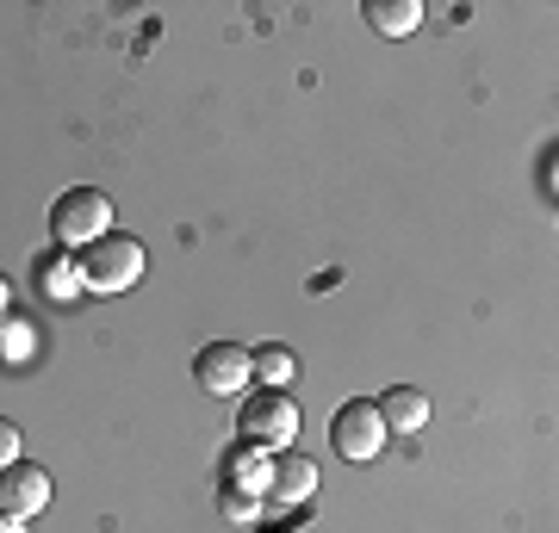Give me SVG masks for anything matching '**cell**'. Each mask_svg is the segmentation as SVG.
<instances>
[{
    "instance_id": "cell-1",
    "label": "cell",
    "mask_w": 559,
    "mask_h": 533,
    "mask_svg": "<svg viewBox=\"0 0 559 533\" xmlns=\"http://www.w3.org/2000/svg\"><path fill=\"white\" fill-rule=\"evenodd\" d=\"M143 267H150V255H143L138 237H100L94 249H81V292H131L143 279Z\"/></svg>"
},
{
    "instance_id": "cell-2",
    "label": "cell",
    "mask_w": 559,
    "mask_h": 533,
    "mask_svg": "<svg viewBox=\"0 0 559 533\" xmlns=\"http://www.w3.org/2000/svg\"><path fill=\"white\" fill-rule=\"evenodd\" d=\"M50 230H57V242L69 255L94 249L100 237H112V198H106L100 186H69V193L50 205Z\"/></svg>"
},
{
    "instance_id": "cell-3",
    "label": "cell",
    "mask_w": 559,
    "mask_h": 533,
    "mask_svg": "<svg viewBox=\"0 0 559 533\" xmlns=\"http://www.w3.org/2000/svg\"><path fill=\"white\" fill-rule=\"evenodd\" d=\"M237 435H242V447H255V453L293 447V440H299V403L286 391H255L237 415Z\"/></svg>"
},
{
    "instance_id": "cell-4",
    "label": "cell",
    "mask_w": 559,
    "mask_h": 533,
    "mask_svg": "<svg viewBox=\"0 0 559 533\" xmlns=\"http://www.w3.org/2000/svg\"><path fill=\"white\" fill-rule=\"evenodd\" d=\"M330 447H336L342 459H355V465H367V459L385 453V415L380 403H342L336 422H330Z\"/></svg>"
},
{
    "instance_id": "cell-5",
    "label": "cell",
    "mask_w": 559,
    "mask_h": 533,
    "mask_svg": "<svg viewBox=\"0 0 559 533\" xmlns=\"http://www.w3.org/2000/svg\"><path fill=\"white\" fill-rule=\"evenodd\" d=\"M193 373H200V385L212 397H237V391H249V378H255V354H249L242 341H212V348H200Z\"/></svg>"
},
{
    "instance_id": "cell-6",
    "label": "cell",
    "mask_w": 559,
    "mask_h": 533,
    "mask_svg": "<svg viewBox=\"0 0 559 533\" xmlns=\"http://www.w3.org/2000/svg\"><path fill=\"white\" fill-rule=\"evenodd\" d=\"M44 502H50V472H38V465H7L0 472V514L7 521H32Z\"/></svg>"
},
{
    "instance_id": "cell-7",
    "label": "cell",
    "mask_w": 559,
    "mask_h": 533,
    "mask_svg": "<svg viewBox=\"0 0 559 533\" xmlns=\"http://www.w3.org/2000/svg\"><path fill=\"white\" fill-rule=\"evenodd\" d=\"M380 415H385V435H417L423 422H429V397L411 391V385H392L380 397Z\"/></svg>"
},
{
    "instance_id": "cell-8",
    "label": "cell",
    "mask_w": 559,
    "mask_h": 533,
    "mask_svg": "<svg viewBox=\"0 0 559 533\" xmlns=\"http://www.w3.org/2000/svg\"><path fill=\"white\" fill-rule=\"evenodd\" d=\"M367 25L380 38H411L423 25V0H367Z\"/></svg>"
},
{
    "instance_id": "cell-9",
    "label": "cell",
    "mask_w": 559,
    "mask_h": 533,
    "mask_svg": "<svg viewBox=\"0 0 559 533\" xmlns=\"http://www.w3.org/2000/svg\"><path fill=\"white\" fill-rule=\"evenodd\" d=\"M38 279H44V298H75L81 292V255H44V267H38Z\"/></svg>"
},
{
    "instance_id": "cell-10",
    "label": "cell",
    "mask_w": 559,
    "mask_h": 533,
    "mask_svg": "<svg viewBox=\"0 0 559 533\" xmlns=\"http://www.w3.org/2000/svg\"><path fill=\"white\" fill-rule=\"evenodd\" d=\"M230 490H242V496L274 490V472H267V459H261L255 447H242V453L230 459Z\"/></svg>"
},
{
    "instance_id": "cell-11",
    "label": "cell",
    "mask_w": 559,
    "mask_h": 533,
    "mask_svg": "<svg viewBox=\"0 0 559 533\" xmlns=\"http://www.w3.org/2000/svg\"><path fill=\"white\" fill-rule=\"evenodd\" d=\"M274 490L286 496V502H305V496L318 490V465H311V459H286L274 472Z\"/></svg>"
},
{
    "instance_id": "cell-12",
    "label": "cell",
    "mask_w": 559,
    "mask_h": 533,
    "mask_svg": "<svg viewBox=\"0 0 559 533\" xmlns=\"http://www.w3.org/2000/svg\"><path fill=\"white\" fill-rule=\"evenodd\" d=\"M38 354V329L25 323V316H7V329H0V360H32Z\"/></svg>"
},
{
    "instance_id": "cell-13",
    "label": "cell",
    "mask_w": 559,
    "mask_h": 533,
    "mask_svg": "<svg viewBox=\"0 0 559 533\" xmlns=\"http://www.w3.org/2000/svg\"><path fill=\"white\" fill-rule=\"evenodd\" d=\"M255 378L267 391H280V385L293 378V354H286V348H255Z\"/></svg>"
},
{
    "instance_id": "cell-14",
    "label": "cell",
    "mask_w": 559,
    "mask_h": 533,
    "mask_svg": "<svg viewBox=\"0 0 559 533\" xmlns=\"http://www.w3.org/2000/svg\"><path fill=\"white\" fill-rule=\"evenodd\" d=\"M7 465H20V428L0 415V472H7Z\"/></svg>"
},
{
    "instance_id": "cell-15",
    "label": "cell",
    "mask_w": 559,
    "mask_h": 533,
    "mask_svg": "<svg viewBox=\"0 0 559 533\" xmlns=\"http://www.w3.org/2000/svg\"><path fill=\"white\" fill-rule=\"evenodd\" d=\"M224 514H230V521H255V496H242V490H224Z\"/></svg>"
},
{
    "instance_id": "cell-16",
    "label": "cell",
    "mask_w": 559,
    "mask_h": 533,
    "mask_svg": "<svg viewBox=\"0 0 559 533\" xmlns=\"http://www.w3.org/2000/svg\"><path fill=\"white\" fill-rule=\"evenodd\" d=\"M13 311V286H7V274H0V316Z\"/></svg>"
},
{
    "instance_id": "cell-17",
    "label": "cell",
    "mask_w": 559,
    "mask_h": 533,
    "mask_svg": "<svg viewBox=\"0 0 559 533\" xmlns=\"http://www.w3.org/2000/svg\"><path fill=\"white\" fill-rule=\"evenodd\" d=\"M0 533H20V521H7V514H0Z\"/></svg>"
}]
</instances>
